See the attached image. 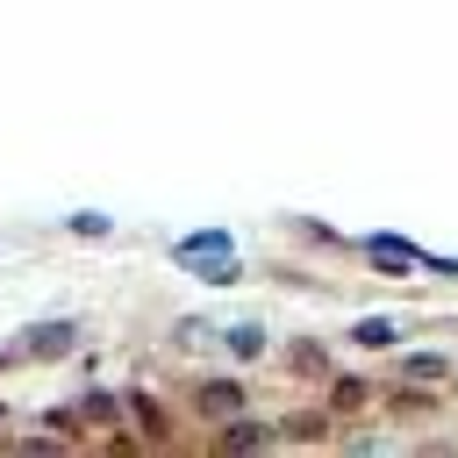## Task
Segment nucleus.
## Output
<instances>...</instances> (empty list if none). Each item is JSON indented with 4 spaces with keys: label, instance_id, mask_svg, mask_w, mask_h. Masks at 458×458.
<instances>
[{
    "label": "nucleus",
    "instance_id": "f257e3e1",
    "mask_svg": "<svg viewBox=\"0 0 458 458\" xmlns=\"http://www.w3.org/2000/svg\"><path fill=\"white\" fill-rule=\"evenodd\" d=\"M172 258H179V265H200V272H222V279L236 272V250H229V229H208V236H186V243H179Z\"/></svg>",
    "mask_w": 458,
    "mask_h": 458
},
{
    "label": "nucleus",
    "instance_id": "7ed1b4c3",
    "mask_svg": "<svg viewBox=\"0 0 458 458\" xmlns=\"http://www.w3.org/2000/svg\"><path fill=\"white\" fill-rule=\"evenodd\" d=\"M64 336H72V329H64V322H57V329H29V344H36V351H57V344H64Z\"/></svg>",
    "mask_w": 458,
    "mask_h": 458
},
{
    "label": "nucleus",
    "instance_id": "f03ea898",
    "mask_svg": "<svg viewBox=\"0 0 458 458\" xmlns=\"http://www.w3.org/2000/svg\"><path fill=\"white\" fill-rule=\"evenodd\" d=\"M358 344H394V322H386V315H372V322H358Z\"/></svg>",
    "mask_w": 458,
    "mask_h": 458
}]
</instances>
